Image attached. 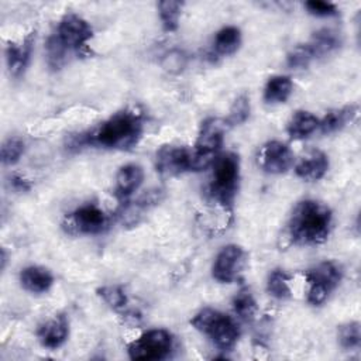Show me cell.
I'll list each match as a JSON object with an SVG mask.
<instances>
[{
	"label": "cell",
	"instance_id": "obj_5",
	"mask_svg": "<svg viewBox=\"0 0 361 361\" xmlns=\"http://www.w3.org/2000/svg\"><path fill=\"white\" fill-rule=\"evenodd\" d=\"M226 124L217 118H207L202 123L193 151V171H202L213 165L223 144Z\"/></svg>",
	"mask_w": 361,
	"mask_h": 361
},
{
	"label": "cell",
	"instance_id": "obj_27",
	"mask_svg": "<svg viewBox=\"0 0 361 361\" xmlns=\"http://www.w3.org/2000/svg\"><path fill=\"white\" fill-rule=\"evenodd\" d=\"M338 343L344 350H357L361 344V330L358 322H350L338 327Z\"/></svg>",
	"mask_w": 361,
	"mask_h": 361
},
{
	"label": "cell",
	"instance_id": "obj_3",
	"mask_svg": "<svg viewBox=\"0 0 361 361\" xmlns=\"http://www.w3.org/2000/svg\"><path fill=\"white\" fill-rule=\"evenodd\" d=\"M190 324L200 333L206 334L212 343L223 351L231 350L240 337V329L235 320L216 309L204 307L197 312Z\"/></svg>",
	"mask_w": 361,
	"mask_h": 361
},
{
	"label": "cell",
	"instance_id": "obj_13",
	"mask_svg": "<svg viewBox=\"0 0 361 361\" xmlns=\"http://www.w3.org/2000/svg\"><path fill=\"white\" fill-rule=\"evenodd\" d=\"M69 336V323L63 314H59L38 329L39 343L49 350L59 348Z\"/></svg>",
	"mask_w": 361,
	"mask_h": 361
},
{
	"label": "cell",
	"instance_id": "obj_9",
	"mask_svg": "<svg viewBox=\"0 0 361 361\" xmlns=\"http://www.w3.org/2000/svg\"><path fill=\"white\" fill-rule=\"evenodd\" d=\"M155 169L165 176L193 171V151L183 145H162L155 155Z\"/></svg>",
	"mask_w": 361,
	"mask_h": 361
},
{
	"label": "cell",
	"instance_id": "obj_29",
	"mask_svg": "<svg viewBox=\"0 0 361 361\" xmlns=\"http://www.w3.org/2000/svg\"><path fill=\"white\" fill-rule=\"evenodd\" d=\"M250 116V99L247 94H241L238 96L231 109L230 113L227 116V118L224 120L226 126H238L241 123H244Z\"/></svg>",
	"mask_w": 361,
	"mask_h": 361
},
{
	"label": "cell",
	"instance_id": "obj_20",
	"mask_svg": "<svg viewBox=\"0 0 361 361\" xmlns=\"http://www.w3.org/2000/svg\"><path fill=\"white\" fill-rule=\"evenodd\" d=\"M241 44V32L237 27L228 25L217 31L213 45H212V52L213 55L221 58V56H228L233 55Z\"/></svg>",
	"mask_w": 361,
	"mask_h": 361
},
{
	"label": "cell",
	"instance_id": "obj_33",
	"mask_svg": "<svg viewBox=\"0 0 361 361\" xmlns=\"http://www.w3.org/2000/svg\"><path fill=\"white\" fill-rule=\"evenodd\" d=\"M6 261H7L6 251H4V250H1V268H3V269H4V267H6Z\"/></svg>",
	"mask_w": 361,
	"mask_h": 361
},
{
	"label": "cell",
	"instance_id": "obj_11",
	"mask_svg": "<svg viewBox=\"0 0 361 361\" xmlns=\"http://www.w3.org/2000/svg\"><path fill=\"white\" fill-rule=\"evenodd\" d=\"M109 223V216L96 204H83L71 214V227L79 234H99Z\"/></svg>",
	"mask_w": 361,
	"mask_h": 361
},
{
	"label": "cell",
	"instance_id": "obj_25",
	"mask_svg": "<svg viewBox=\"0 0 361 361\" xmlns=\"http://www.w3.org/2000/svg\"><path fill=\"white\" fill-rule=\"evenodd\" d=\"M235 314L243 320H252L257 313V302L248 289H241L233 299Z\"/></svg>",
	"mask_w": 361,
	"mask_h": 361
},
{
	"label": "cell",
	"instance_id": "obj_31",
	"mask_svg": "<svg viewBox=\"0 0 361 361\" xmlns=\"http://www.w3.org/2000/svg\"><path fill=\"white\" fill-rule=\"evenodd\" d=\"M305 7L310 14L317 16V17H331L338 13L336 4L329 3V1H322V0L306 1Z\"/></svg>",
	"mask_w": 361,
	"mask_h": 361
},
{
	"label": "cell",
	"instance_id": "obj_17",
	"mask_svg": "<svg viewBox=\"0 0 361 361\" xmlns=\"http://www.w3.org/2000/svg\"><path fill=\"white\" fill-rule=\"evenodd\" d=\"M21 286L31 293H44L54 283V275L44 267L31 265L20 272Z\"/></svg>",
	"mask_w": 361,
	"mask_h": 361
},
{
	"label": "cell",
	"instance_id": "obj_24",
	"mask_svg": "<svg viewBox=\"0 0 361 361\" xmlns=\"http://www.w3.org/2000/svg\"><path fill=\"white\" fill-rule=\"evenodd\" d=\"M290 276L282 269H274L267 279V290L275 299L283 300L290 298L292 290L289 286Z\"/></svg>",
	"mask_w": 361,
	"mask_h": 361
},
{
	"label": "cell",
	"instance_id": "obj_2",
	"mask_svg": "<svg viewBox=\"0 0 361 361\" xmlns=\"http://www.w3.org/2000/svg\"><path fill=\"white\" fill-rule=\"evenodd\" d=\"M331 210L312 199L299 202L288 221L290 240L299 245H317L327 240L331 230Z\"/></svg>",
	"mask_w": 361,
	"mask_h": 361
},
{
	"label": "cell",
	"instance_id": "obj_12",
	"mask_svg": "<svg viewBox=\"0 0 361 361\" xmlns=\"http://www.w3.org/2000/svg\"><path fill=\"white\" fill-rule=\"evenodd\" d=\"M259 162L265 172L279 175L292 166L293 152L285 142L274 140L262 147L259 152Z\"/></svg>",
	"mask_w": 361,
	"mask_h": 361
},
{
	"label": "cell",
	"instance_id": "obj_16",
	"mask_svg": "<svg viewBox=\"0 0 361 361\" xmlns=\"http://www.w3.org/2000/svg\"><path fill=\"white\" fill-rule=\"evenodd\" d=\"M144 180V171L137 164H127L121 166L116 175V195L126 199L133 195Z\"/></svg>",
	"mask_w": 361,
	"mask_h": 361
},
{
	"label": "cell",
	"instance_id": "obj_4",
	"mask_svg": "<svg viewBox=\"0 0 361 361\" xmlns=\"http://www.w3.org/2000/svg\"><path fill=\"white\" fill-rule=\"evenodd\" d=\"M238 180V155L234 152H226L223 155H219L213 162V172L209 183V196L223 207H230L237 195Z\"/></svg>",
	"mask_w": 361,
	"mask_h": 361
},
{
	"label": "cell",
	"instance_id": "obj_7",
	"mask_svg": "<svg viewBox=\"0 0 361 361\" xmlns=\"http://www.w3.org/2000/svg\"><path fill=\"white\" fill-rule=\"evenodd\" d=\"M173 348L172 334L164 329L148 330L137 340L128 344V355L131 360H162L166 358Z\"/></svg>",
	"mask_w": 361,
	"mask_h": 361
},
{
	"label": "cell",
	"instance_id": "obj_26",
	"mask_svg": "<svg viewBox=\"0 0 361 361\" xmlns=\"http://www.w3.org/2000/svg\"><path fill=\"white\" fill-rule=\"evenodd\" d=\"M97 295L102 298V300L111 309L120 310L126 307L128 299L121 286L117 285H107L97 289Z\"/></svg>",
	"mask_w": 361,
	"mask_h": 361
},
{
	"label": "cell",
	"instance_id": "obj_28",
	"mask_svg": "<svg viewBox=\"0 0 361 361\" xmlns=\"http://www.w3.org/2000/svg\"><path fill=\"white\" fill-rule=\"evenodd\" d=\"M24 141L18 137L7 138L1 145L0 158L4 165H14L24 154Z\"/></svg>",
	"mask_w": 361,
	"mask_h": 361
},
{
	"label": "cell",
	"instance_id": "obj_14",
	"mask_svg": "<svg viewBox=\"0 0 361 361\" xmlns=\"http://www.w3.org/2000/svg\"><path fill=\"white\" fill-rule=\"evenodd\" d=\"M329 169V158L324 152L319 149L310 151L303 157L295 168L296 175L307 182H314L322 179Z\"/></svg>",
	"mask_w": 361,
	"mask_h": 361
},
{
	"label": "cell",
	"instance_id": "obj_15",
	"mask_svg": "<svg viewBox=\"0 0 361 361\" xmlns=\"http://www.w3.org/2000/svg\"><path fill=\"white\" fill-rule=\"evenodd\" d=\"M32 44H34V35L30 34L23 42L16 44L10 42L6 48V61L8 71L13 76L18 78L27 68L31 52H32Z\"/></svg>",
	"mask_w": 361,
	"mask_h": 361
},
{
	"label": "cell",
	"instance_id": "obj_6",
	"mask_svg": "<svg viewBox=\"0 0 361 361\" xmlns=\"http://www.w3.org/2000/svg\"><path fill=\"white\" fill-rule=\"evenodd\" d=\"M305 276L309 283L307 302L313 306H319L324 303L331 290H334L340 283L343 271L337 262L323 261L309 269Z\"/></svg>",
	"mask_w": 361,
	"mask_h": 361
},
{
	"label": "cell",
	"instance_id": "obj_21",
	"mask_svg": "<svg viewBox=\"0 0 361 361\" xmlns=\"http://www.w3.org/2000/svg\"><path fill=\"white\" fill-rule=\"evenodd\" d=\"M317 128L319 118L309 111L299 110L290 117L286 126V133L292 140H303L314 133Z\"/></svg>",
	"mask_w": 361,
	"mask_h": 361
},
{
	"label": "cell",
	"instance_id": "obj_23",
	"mask_svg": "<svg viewBox=\"0 0 361 361\" xmlns=\"http://www.w3.org/2000/svg\"><path fill=\"white\" fill-rule=\"evenodd\" d=\"M183 3L176 0H164L158 3L159 18L165 31H175L178 28Z\"/></svg>",
	"mask_w": 361,
	"mask_h": 361
},
{
	"label": "cell",
	"instance_id": "obj_32",
	"mask_svg": "<svg viewBox=\"0 0 361 361\" xmlns=\"http://www.w3.org/2000/svg\"><path fill=\"white\" fill-rule=\"evenodd\" d=\"M11 185L17 189V190H28L30 189V185L27 183V180L18 178V176H14L11 179Z\"/></svg>",
	"mask_w": 361,
	"mask_h": 361
},
{
	"label": "cell",
	"instance_id": "obj_18",
	"mask_svg": "<svg viewBox=\"0 0 361 361\" xmlns=\"http://www.w3.org/2000/svg\"><path fill=\"white\" fill-rule=\"evenodd\" d=\"M313 61L326 55H330L331 52H334L336 49L340 48L341 45V38L338 35V32L330 30V28H322L319 31H316L310 41L306 42Z\"/></svg>",
	"mask_w": 361,
	"mask_h": 361
},
{
	"label": "cell",
	"instance_id": "obj_1",
	"mask_svg": "<svg viewBox=\"0 0 361 361\" xmlns=\"http://www.w3.org/2000/svg\"><path fill=\"white\" fill-rule=\"evenodd\" d=\"M144 120L135 110H121L102 121L94 128L72 137L71 147L83 145L104 149H130L142 137Z\"/></svg>",
	"mask_w": 361,
	"mask_h": 361
},
{
	"label": "cell",
	"instance_id": "obj_10",
	"mask_svg": "<svg viewBox=\"0 0 361 361\" xmlns=\"http://www.w3.org/2000/svg\"><path fill=\"white\" fill-rule=\"evenodd\" d=\"M245 264V252L240 245L228 244L223 247L212 267V275L217 282L231 283Z\"/></svg>",
	"mask_w": 361,
	"mask_h": 361
},
{
	"label": "cell",
	"instance_id": "obj_8",
	"mask_svg": "<svg viewBox=\"0 0 361 361\" xmlns=\"http://www.w3.org/2000/svg\"><path fill=\"white\" fill-rule=\"evenodd\" d=\"M54 37L68 52H79L93 37V30L85 18L75 13H68L59 21Z\"/></svg>",
	"mask_w": 361,
	"mask_h": 361
},
{
	"label": "cell",
	"instance_id": "obj_19",
	"mask_svg": "<svg viewBox=\"0 0 361 361\" xmlns=\"http://www.w3.org/2000/svg\"><path fill=\"white\" fill-rule=\"evenodd\" d=\"M357 111H358V109L354 104L327 111L324 114V117L322 120H319L320 133L333 134V133L341 130L343 127H345L348 123H351L354 120V117L357 116Z\"/></svg>",
	"mask_w": 361,
	"mask_h": 361
},
{
	"label": "cell",
	"instance_id": "obj_22",
	"mask_svg": "<svg viewBox=\"0 0 361 361\" xmlns=\"http://www.w3.org/2000/svg\"><path fill=\"white\" fill-rule=\"evenodd\" d=\"M293 85L289 76L285 75H276L268 79L265 89H264V100L269 104H278L285 103L290 93H292Z\"/></svg>",
	"mask_w": 361,
	"mask_h": 361
},
{
	"label": "cell",
	"instance_id": "obj_30",
	"mask_svg": "<svg viewBox=\"0 0 361 361\" xmlns=\"http://www.w3.org/2000/svg\"><path fill=\"white\" fill-rule=\"evenodd\" d=\"M312 61H313V56L306 44L296 45L286 56L288 66H290L293 69H305L310 65Z\"/></svg>",
	"mask_w": 361,
	"mask_h": 361
}]
</instances>
